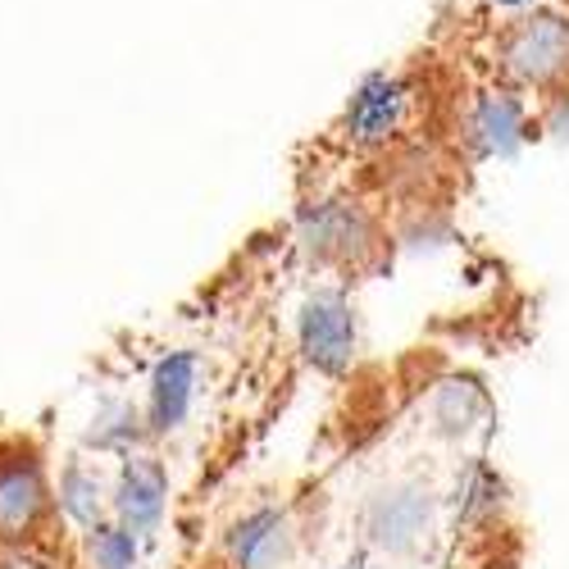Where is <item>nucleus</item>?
Here are the masks:
<instances>
[{
	"label": "nucleus",
	"instance_id": "nucleus-1",
	"mask_svg": "<svg viewBox=\"0 0 569 569\" xmlns=\"http://www.w3.org/2000/svg\"><path fill=\"white\" fill-rule=\"evenodd\" d=\"M497 64L515 87L538 91L542 101L565 91L569 87V19L556 10L515 14L497 32Z\"/></svg>",
	"mask_w": 569,
	"mask_h": 569
},
{
	"label": "nucleus",
	"instance_id": "nucleus-16",
	"mask_svg": "<svg viewBox=\"0 0 569 569\" xmlns=\"http://www.w3.org/2000/svg\"><path fill=\"white\" fill-rule=\"evenodd\" d=\"M0 569H69L64 556L46 542H14V547H0Z\"/></svg>",
	"mask_w": 569,
	"mask_h": 569
},
{
	"label": "nucleus",
	"instance_id": "nucleus-6",
	"mask_svg": "<svg viewBox=\"0 0 569 569\" xmlns=\"http://www.w3.org/2000/svg\"><path fill=\"white\" fill-rule=\"evenodd\" d=\"M297 560H301V529L292 510L278 501L247 506L223 529L228 569H297Z\"/></svg>",
	"mask_w": 569,
	"mask_h": 569
},
{
	"label": "nucleus",
	"instance_id": "nucleus-2",
	"mask_svg": "<svg viewBox=\"0 0 569 569\" xmlns=\"http://www.w3.org/2000/svg\"><path fill=\"white\" fill-rule=\"evenodd\" d=\"M60 519L56 473L37 447H0V547L46 542Z\"/></svg>",
	"mask_w": 569,
	"mask_h": 569
},
{
	"label": "nucleus",
	"instance_id": "nucleus-14",
	"mask_svg": "<svg viewBox=\"0 0 569 569\" xmlns=\"http://www.w3.org/2000/svg\"><path fill=\"white\" fill-rule=\"evenodd\" d=\"M78 538L87 569H141V538L123 529L119 519H101V525L82 529Z\"/></svg>",
	"mask_w": 569,
	"mask_h": 569
},
{
	"label": "nucleus",
	"instance_id": "nucleus-8",
	"mask_svg": "<svg viewBox=\"0 0 569 569\" xmlns=\"http://www.w3.org/2000/svg\"><path fill=\"white\" fill-rule=\"evenodd\" d=\"M206 392V360L201 351H164L151 373H147V397H141V410H147V429L151 438H173L192 423L197 406Z\"/></svg>",
	"mask_w": 569,
	"mask_h": 569
},
{
	"label": "nucleus",
	"instance_id": "nucleus-17",
	"mask_svg": "<svg viewBox=\"0 0 569 569\" xmlns=\"http://www.w3.org/2000/svg\"><path fill=\"white\" fill-rule=\"evenodd\" d=\"M547 132H556L560 141H569V87L556 91V97H547V119H542Z\"/></svg>",
	"mask_w": 569,
	"mask_h": 569
},
{
	"label": "nucleus",
	"instance_id": "nucleus-5",
	"mask_svg": "<svg viewBox=\"0 0 569 569\" xmlns=\"http://www.w3.org/2000/svg\"><path fill=\"white\" fill-rule=\"evenodd\" d=\"M301 247L319 269H360L378 251V223L356 197H319L301 210Z\"/></svg>",
	"mask_w": 569,
	"mask_h": 569
},
{
	"label": "nucleus",
	"instance_id": "nucleus-12",
	"mask_svg": "<svg viewBox=\"0 0 569 569\" xmlns=\"http://www.w3.org/2000/svg\"><path fill=\"white\" fill-rule=\"evenodd\" d=\"M151 429H147V410L132 397H106L97 410H91L87 429L78 438V451L101 456V460H123L132 451H147Z\"/></svg>",
	"mask_w": 569,
	"mask_h": 569
},
{
	"label": "nucleus",
	"instance_id": "nucleus-3",
	"mask_svg": "<svg viewBox=\"0 0 569 569\" xmlns=\"http://www.w3.org/2000/svg\"><path fill=\"white\" fill-rule=\"evenodd\" d=\"M438 529V492L423 479H388L360 506V533L383 556H419Z\"/></svg>",
	"mask_w": 569,
	"mask_h": 569
},
{
	"label": "nucleus",
	"instance_id": "nucleus-13",
	"mask_svg": "<svg viewBox=\"0 0 569 569\" xmlns=\"http://www.w3.org/2000/svg\"><path fill=\"white\" fill-rule=\"evenodd\" d=\"M488 415V392L473 378H447L429 397V423L438 438H465Z\"/></svg>",
	"mask_w": 569,
	"mask_h": 569
},
{
	"label": "nucleus",
	"instance_id": "nucleus-4",
	"mask_svg": "<svg viewBox=\"0 0 569 569\" xmlns=\"http://www.w3.org/2000/svg\"><path fill=\"white\" fill-rule=\"evenodd\" d=\"M415 114H419V91L406 73H388L378 69L369 73L342 110V141L356 151H392L410 137L415 128Z\"/></svg>",
	"mask_w": 569,
	"mask_h": 569
},
{
	"label": "nucleus",
	"instance_id": "nucleus-11",
	"mask_svg": "<svg viewBox=\"0 0 569 569\" xmlns=\"http://www.w3.org/2000/svg\"><path fill=\"white\" fill-rule=\"evenodd\" d=\"M110 479L114 473L106 469L101 456H87V451H73L69 460H60V473H56V506H60V519L73 525L78 533L110 519Z\"/></svg>",
	"mask_w": 569,
	"mask_h": 569
},
{
	"label": "nucleus",
	"instance_id": "nucleus-9",
	"mask_svg": "<svg viewBox=\"0 0 569 569\" xmlns=\"http://www.w3.org/2000/svg\"><path fill=\"white\" fill-rule=\"evenodd\" d=\"M169 515V465L147 447L114 460L110 479V519L132 529L141 542L156 538Z\"/></svg>",
	"mask_w": 569,
	"mask_h": 569
},
{
	"label": "nucleus",
	"instance_id": "nucleus-18",
	"mask_svg": "<svg viewBox=\"0 0 569 569\" xmlns=\"http://www.w3.org/2000/svg\"><path fill=\"white\" fill-rule=\"evenodd\" d=\"M488 6H497V10H529L533 0H488Z\"/></svg>",
	"mask_w": 569,
	"mask_h": 569
},
{
	"label": "nucleus",
	"instance_id": "nucleus-7",
	"mask_svg": "<svg viewBox=\"0 0 569 569\" xmlns=\"http://www.w3.org/2000/svg\"><path fill=\"white\" fill-rule=\"evenodd\" d=\"M533 128L538 119L519 97V87H479L460 119V132L479 160H510L533 137Z\"/></svg>",
	"mask_w": 569,
	"mask_h": 569
},
{
	"label": "nucleus",
	"instance_id": "nucleus-10",
	"mask_svg": "<svg viewBox=\"0 0 569 569\" xmlns=\"http://www.w3.org/2000/svg\"><path fill=\"white\" fill-rule=\"evenodd\" d=\"M297 338H301V356L319 369V373H347L356 365V306L347 301V292L338 288H319L306 297L301 319H297Z\"/></svg>",
	"mask_w": 569,
	"mask_h": 569
},
{
	"label": "nucleus",
	"instance_id": "nucleus-15",
	"mask_svg": "<svg viewBox=\"0 0 569 569\" xmlns=\"http://www.w3.org/2000/svg\"><path fill=\"white\" fill-rule=\"evenodd\" d=\"M456 501H460V515L465 519H497L501 506H506V483H501V473L488 469L483 460H473L465 473H460V483H456Z\"/></svg>",
	"mask_w": 569,
	"mask_h": 569
},
{
	"label": "nucleus",
	"instance_id": "nucleus-19",
	"mask_svg": "<svg viewBox=\"0 0 569 569\" xmlns=\"http://www.w3.org/2000/svg\"><path fill=\"white\" fill-rule=\"evenodd\" d=\"M338 569H373V560H369V556H351V560L338 565Z\"/></svg>",
	"mask_w": 569,
	"mask_h": 569
}]
</instances>
